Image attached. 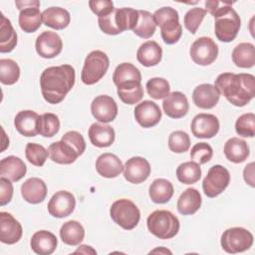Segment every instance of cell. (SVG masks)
I'll return each mask as SVG.
<instances>
[{"mask_svg": "<svg viewBox=\"0 0 255 255\" xmlns=\"http://www.w3.org/2000/svg\"><path fill=\"white\" fill-rule=\"evenodd\" d=\"M75 69L68 64L45 69L40 77V88L46 102L52 105L61 103L75 85Z\"/></svg>", "mask_w": 255, "mask_h": 255, "instance_id": "1", "label": "cell"}, {"mask_svg": "<svg viewBox=\"0 0 255 255\" xmlns=\"http://www.w3.org/2000/svg\"><path fill=\"white\" fill-rule=\"evenodd\" d=\"M214 86L236 107L246 106L255 96V77L251 74L222 73L216 78Z\"/></svg>", "mask_w": 255, "mask_h": 255, "instance_id": "2", "label": "cell"}, {"mask_svg": "<svg viewBox=\"0 0 255 255\" xmlns=\"http://www.w3.org/2000/svg\"><path fill=\"white\" fill-rule=\"evenodd\" d=\"M233 2L205 1V11H208L215 19L214 33L216 38L224 43L233 41L240 29L241 20L237 12L232 8Z\"/></svg>", "mask_w": 255, "mask_h": 255, "instance_id": "3", "label": "cell"}, {"mask_svg": "<svg viewBox=\"0 0 255 255\" xmlns=\"http://www.w3.org/2000/svg\"><path fill=\"white\" fill-rule=\"evenodd\" d=\"M114 84L121 101L127 105H134L143 97L140 71L130 63H122L114 71Z\"/></svg>", "mask_w": 255, "mask_h": 255, "instance_id": "4", "label": "cell"}, {"mask_svg": "<svg viewBox=\"0 0 255 255\" xmlns=\"http://www.w3.org/2000/svg\"><path fill=\"white\" fill-rule=\"evenodd\" d=\"M138 20V10L132 8H114L112 12L98 17L100 29L108 35H118L126 30H133Z\"/></svg>", "mask_w": 255, "mask_h": 255, "instance_id": "5", "label": "cell"}, {"mask_svg": "<svg viewBox=\"0 0 255 255\" xmlns=\"http://www.w3.org/2000/svg\"><path fill=\"white\" fill-rule=\"evenodd\" d=\"M152 15L156 26L160 28V35L163 42L167 45L176 43L182 35L178 12L174 8L167 6L157 9Z\"/></svg>", "mask_w": 255, "mask_h": 255, "instance_id": "6", "label": "cell"}, {"mask_svg": "<svg viewBox=\"0 0 255 255\" xmlns=\"http://www.w3.org/2000/svg\"><path fill=\"white\" fill-rule=\"evenodd\" d=\"M148 231L159 239H171L179 231L178 218L168 210H155L146 219Z\"/></svg>", "mask_w": 255, "mask_h": 255, "instance_id": "7", "label": "cell"}, {"mask_svg": "<svg viewBox=\"0 0 255 255\" xmlns=\"http://www.w3.org/2000/svg\"><path fill=\"white\" fill-rule=\"evenodd\" d=\"M110 66L108 55L100 50L92 51L85 59L81 80L86 85L98 83L107 73Z\"/></svg>", "mask_w": 255, "mask_h": 255, "instance_id": "8", "label": "cell"}, {"mask_svg": "<svg viewBox=\"0 0 255 255\" xmlns=\"http://www.w3.org/2000/svg\"><path fill=\"white\" fill-rule=\"evenodd\" d=\"M110 215L115 223L126 230L133 229L140 219L138 207L131 200L126 198L119 199L112 204Z\"/></svg>", "mask_w": 255, "mask_h": 255, "instance_id": "9", "label": "cell"}, {"mask_svg": "<svg viewBox=\"0 0 255 255\" xmlns=\"http://www.w3.org/2000/svg\"><path fill=\"white\" fill-rule=\"evenodd\" d=\"M220 243L225 252L231 254L240 253L252 246L253 235L243 227H231L222 233Z\"/></svg>", "mask_w": 255, "mask_h": 255, "instance_id": "10", "label": "cell"}, {"mask_svg": "<svg viewBox=\"0 0 255 255\" xmlns=\"http://www.w3.org/2000/svg\"><path fill=\"white\" fill-rule=\"evenodd\" d=\"M230 182L229 171L220 164L211 166L202 181V189L207 197L213 198L221 194Z\"/></svg>", "mask_w": 255, "mask_h": 255, "instance_id": "11", "label": "cell"}, {"mask_svg": "<svg viewBox=\"0 0 255 255\" xmlns=\"http://www.w3.org/2000/svg\"><path fill=\"white\" fill-rule=\"evenodd\" d=\"M16 6L20 10L19 26L26 33L36 32L42 24V13L39 10L40 2L33 1H15Z\"/></svg>", "mask_w": 255, "mask_h": 255, "instance_id": "12", "label": "cell"}, {"mask_svg": "<svg viewBox=\"0 0 255 255\" xmlns=\"http://www.w3.org/2000/svg\"><path fill=\"white\" fill-rule=\"evenodd\" d=\"M189 55L195 64L208 66L216 60L218 46L210 37H200L192 43Z\"/></svg>", "mask_w": 255, "mask_h": 255, "instance_id": "13", "label": "cell"}, {"mask_svg": "<svg viewBox=\"0 0 255 255\" xmlns=\"http://www.w3.org/2000/svg\"><path fill=\"white\" fill-rule=\"evenodd\" d=\"M37 54L44 59H52L58 56L63 49L61 37L53 31H44L35 42Z\"/></svg>", "mask_w": 255, "mask_h": 255, "instance_id": "14", "label": "cell"}, {"mask_svg": "<svg viewBox=\"0 0 255 255\" xmlns=\"http://www.w3.org/2000/svg\"><path fill=\"white\" fill-rule=\"evenodd\" d=\"M48 212L53 217L64 218L72 214L76 207L75 196L66 190L57 191L48 202Z\"/></svg>", "mask_w": 255, "mask_h": 255, "instance_id": "15", "label": "cell"}, {"mask_svg": "<svg viewBox=\"0 0 255 255\" xmlns=\"http://www.w3.org/2000/svg\"><path fill=\"white\" fill-rule=\"evenodd\" d=\"M219 121L212 114H198L191 122V132L198 138H211L219 131Z\"/></svg>", "mask_w": 255, "mask_h": 255, "instance_id": "16", "label": "cell"}, {"mask_svg": "<svg viewBox=\"0 0 255 255\" xmlns=\"http://www.w3.org/2000/svg\"><path fill=\"white\" fill-rule=\"evenodd\" d=\"M91 112L93 117L99 122L104 124L111 123L118 115V105L112 97L100 95L93 100Z\"/></svg>", "mask_w": 255, "mask_h": 255, "instance_id": "17", "label": "cell"}, {"mask_svg": "<svg viewBox=\"0 0 255 255\" xmlns=\"http://www.w3.org/2000/svg\"><path fill=\"white\" fill-rule=\"evenodd\" d=\"M149 174V162L141 156H133L128 159L124 165V176L130 183H141L148 178Z\"/></svg>", "mask_w": 255, "mask_h": 255, "instance_id": "18", "label": "cell"}, {"mask_svg": "<svg viewBox=\"0 0 255 255\" xmlns=\"http://www.w3.org/2000/svg\"><path fill=\"white\" fill-rule=\"evenodd\" d=\"M134 119L142 128H152L161 120V111L152 101H143L134 108Z\"/></svg>", "mask_w": 255, "mask_h": 255, "instance_id": "19", "label": "cell"}, {"mask_svg": "<svg viewBox=\"0 0 255 255\" xmlns=\"http://www.w3.org/2000/svg\"><path fill=\"white\" fill-rule=\"evenodd\" d=\"M23 234V229L18 220L8 212H0V241L4 244L17 243Z\"/></svg>", "mask_w": 255, "mask_h": 255, "instance_id": "20", "label": "cell"}, {"mask_svg": "<svg viewBox=\"0 0 255 255\" xmlns=\"http://www.w3.org/2000/svg\"><path fill=\"white\" fill-rule=\"evenodd\" d=\"M162 109L165 115L171 119H180L186 116L189 104L186 96L181 92H172L164 98Z\"/></svg>", "mask_w": 255, "mask_h": 255, "instance_id": "21", "label": "cell"}, {"mask_svg": "<svg viewBox=\"0 0 255 255\" xmlns=\"http://www.w3.org/2000/svg\"><path fill=\"white\" fill-rule=\"evenodd\" d=\"M220 99V93L211 84L198 85L192 92L193 104L200 109L209 110L214 108Z\"/></svg>", "mask_w": 255, "mask_h": 255, "instance_id": "22", "label": "cell"}, {"mask_svg": "<svg viewBox=\"0 0 255 255\" xmlns=\"http://www.w3.org/2000/svg\"><path fill=\"white\" fill-rule=\"evenodd\" d=\"M48 151L51 160L59 164H71L80 156L73 145L62 139L51 143Z\"/></svg>", "mask_w": 255, "mask_h": 255, "instance_id": "23", "label": "cell"}, {"mask_svg": "<svg viewBox=\"0 0 255 255\" xmlns=\"http://www.w3.org/2000/svg\"><path fill=\"white\" fill-rule=\"evenodd\" d=\"M96 169L103 177L115 178L124 170V165L119 156L111 152H105L97 158Z\"/></svg>", "mask_w": 255, "mask_h": 255, "instance_id": "24", "label": "cell"}, {"mask_svg": "<svg viewBox=\"0 0 255 255\" xmlns=\"http://www.w3.org/2000/svg\"><path fill=\"white\" fill-rule=\"evenodd\" d=\"M21 194L27 202L31 204H38L47 196V185L41 178H28L21 185Z\"/></svg>", "mask_w": 255, "mask_h": 255, "instance_id": "25", "label": "cell"}, {"mask_svg": "<svg viewBox=\"0 0 255 255\" xmlns=\"http://www.w3.org/2000/svg\"><path fill=\"white\" fill-rule=\"evenodd\" d=\"M40 116L31 110L19 112L14 119V126L19 133L24 136H35L38 131V121Z\"/></svg>", "mask_w": 255, "mask_h": 255, "instance_id": "26", "label": "cell"}, {"mask_svg": "<svg viewBox=\"0 0 255 255\" xmlns=\"http://www.w3.org/2000/svg\"><path fill=\"white\" fill-rule=\"evenodd\" d=\"M27 167L24 161L15 155L4 157L0 161V175L11 181H19L26 174Z\"/></svg>", "mask_w": 255, "mask_h": 255, "instance_id": "27", "label": "cell"}, {"mask_svg": "<svg viewBox=\"0 0 255 255\" xmlns=\"http://www.w3.org/2000/svg\"><path fill=\"white\" fill-rule=\"evenodd\" d=\"M57 237L50 231L40 230L32 235L30 246L31 249L39 255H50L57 248Z\"/></svg>", "mask_w": 255, "mask_h": 255, "instance_id": "28", "label": "cell"}, {"mask_svg": "<svg viewBox=\"0 0 255 255\" xmlns=\"http://www.w3.org/2000/svg\"><path fill=\"white\" fill-rule=\"evenodd\" d=\"M88 135L93 145L108 147L114 143L116 133L111 126L95 123L89 128Z\"/></svg>", "mask_w": 255, "mask_h": 255, "instance_id": "29", "label": "cell"}, {"mask_svg": "<svg viewBox=\"0 0 255 255\" xmlns=\"http://www.w3.org/2000/svg\"><path fill=\"white\" fill-rule=\"evenodd\" d=\"M162 58V49L155 41H146L139 46L136 52L137 61L144 67H152L159 64Z\"/></svg>", "mask_w": 255, "mask_h": 255, "instance_id": "30", "label": "cell"}, {"mask_svg": "<svg viewBox=\"0 0 255 255\" xmlns=\"http://www.w3.org/2000/svg\"><path fill=\"white\" fill-rule=\"evenodd\" d=\"M43 23L52 29L63 30L70 24V13L61 7H50L42 12Z\"/></svg>", "mask_w": 255, "mask_h": 255, "instance_id": "31", "label": "cell"}, {"mask_svg": "<svg viewBox=\"0 0 255 255\" xmlns=\"http://www.w3.org/2000/svg\"><path fill=\"white\" fill-rule=\"evenodd\" d=\"M201 195L199 191L193 187L185 189L177 200V210L182 215H192L201 206Z\"/></svg>", "mask_w": 255, "mask_h": 255, "instance_id": "32", "label": "cell"}, {"mask_svg": "<svg viewBox=\"0 0 255 255\" xmlns=\"http://www.w3.org/2000/svg\"><path fill=\"white\" fill-rule=\"evenodd\" d=\"M224 154L228 160L234 163H241L249 156V146L244 139L231 137L224 144Z\"/></svg>", "mask_w": 255, "mask_h": 255, "instance_id": "33", "label": "cell"}, {"mask_svg": "<svg viewBox=\"0 0 255 255\" xmlns=\"http://www.w3.org/2000/svg\"><path fill=\"white\" fill-rule=\"evenodd\" d=\"M173 185L165 178L154 179L148 188L150 199L157 204H163L170 200L173 195Z\"/></svg>", "mask_w": 255, "mask_h": 255, "instance_id": "34", "label": "cell"}, {"mask_svg": "<svg viewBox=\"0 0 255 255\" xmlns=\"http://www.w3.org/2000/svg\"><path fill=\"white\" fill-rule=\"evenodd\" d=\"M232 61L239 68H252L255 65V47L252 43H240L232 51Z\"/></svg>", "mask_w": 255, "mask_h": 255, "instance_id": "35", "label": "cell"}, {"mask_svg": "<svg viewBox=\"0 0 255 255\" xmlns=\"http://www.w3.org/2000/svg\"><path fill=\"white\" fill-rule=\"evenodd\" d=\"M60 237L65 244L76 246L84 240L85 229L80 222L76 220H70L61 226Z\"/></svg>", "mask_w": 255, "mask_h": 255, "instance_id": "36", "label": "cell"}, {"mask_svg": "<svg viewBox=\"0 0 255 255\" xmlns=\"http://www.w3.org/2000/svg\"><path fill=\"white\" fill-rule=\"evenodd\" d=\"M0 52L9 53L17 45V33L11 22L2 13L0 14Z\"/></svg>", "mask_w": 255, "mask_h": 255, "instance_id": "37", "label": "cell"}, {"mask_svg": "<svg viewBox=\"0 0 255 255\" xmlns=\"http://www.w3.org/2000/svg\"><path fill=\"white\" fill-rule=\"evenodd\" d=\"M156 29L153 15L146 10H138V20L132 30L133 33L143 39L150 38Z\"/></svg>", "mask_w": 255, "mask_h": 255, "instance_id": "38", "label": "cell"}, {"mask_svg": "<svg viewBox=\"0 0 255 255\" xmlns=\"http://www.w3.org/2000/svg\"><path fill=\"white\" fill-rule=\"evenodd\" d=\"M177 179L183 184H193L201 177V168L195 161H186L176 168Z\"/></svg>", "mask_w": 255, "mask_h": 255, "instance_id": "39", "label": "cell"}, {"mask_svg": "<svg viewBox=\"0 0 255 255\" xmlns=\"http://www.w3.org/2000/svg\"><path fill=\"white\" fill-rule=\"evenodd\" d=\"M60 129L59 118L52 113H45L38 121V131L44 137H52Z\"/></svg>", "mask_w": 255, "mask_h": 255, "instance_id": "40", "label": "cell"}, {"mask_svg": "<svg viewBox=\"0 0 255 255\" xmlns=\"http://www.w3.org/2000/svg\"><path fill=\"white\" fill-rule=\"evenodd\" d=\"M20 77L18 64L11 59L0 60V81L4 85L15 84Z\"/></svg>", "mask_w": 255, "mask_h": 255, "instance_id": "41", "label": "cell"}, {"mask_svg": "<svg viewBox=\"0 0 255 255\" xmlns=\"http://www.w3.org/2000/svg\"><path fill=\"white\" fill-rule=\"evenodd\" d=\"M146 92L154 100L164 99L169 95L170 87L167 80L163 78H151L146 82Z\"/></svg>", "mask_w": 255, "mask_h": 255, "instance_id": "42", "label": "cell"}, {"mask_svg": "<svg viewBox=\"0 0 255 255\" xmlns=\"http://www.w3.org/2000/svg\"><path fill=\"white\" fill-rule=\"evenodd\" d=\"M25 155L28 161L33 165L42 166L48 158L49 151L41 144L28 142L25 148Z\"/></svg>", "mask_w": 255, "mask_h": 255, "instance_id": "43", "label": "cell"}, {"mask_svg": "<svg viewBox=\"0 0 255 255\" xmlns=\"http://www.w3.org/2000/svg\"><path fill=\"white\" fill-rule=\"evenodd\" d=\"M235 130L243 137H253L255 135V115L253 113L241 115L235 123Z\"/></svg>", "mask_w": 255, "mask_h": 255, "instance_id": "44", "label": "cell"}, {"mask_svg": "<svg viewBox=\"0 0 255 255\" xmlns=\"http://www.w3.org/2000/svg\"><path fill=\"white\" fill-rule=\"evenodd\" d=\"M168 147L172 152L182 153L189 149L190 138L187 132L183 130H175L168 137Z\"/></svg>", "mask_w": 255, "mask_h": 255, "instance_id": "45", "label": "cell"}, {"mask_svg": "<svg viewBox=\"0 0 255 255\" xmlns=\"http://www.w3.org/2000/svg\"><path fill=\"white\" fill-rule=\"evenodd\" d=\"M206 15V11L200 7H194L188 10L183 18L184 27L191 33L195 34L202 20Z\"/></svg>", "mask_w": 255, "mask_h": 255, "instance_id": "46", "label": "cell"}, {"mask_svg": "<svg viewBox=\"0 0 255 255\" xmlns=\"http://www.w3.org/2000/svg\"><path fill=\"white\" fill-rule=\"evenodd\" d=\"M213 155L212 147L206 142H198L194 144L190 151V158L198 164L208 162Z\"/></svg>", "mask_w": 255, "mask_h": 255, "instance_id": "47", "label": "cell"}, {"mask_svg": "<svg viewBox=\"0 0 255 255\" xmlns=\"http://www.w3.org/2000/svg\"><path fill=\"white\" fill-rule=\"evenodd\" d=\"M61 139L65 140V141L69 142L71 145H73L80 155H82L84 153V151L86 149V141L80 132H78L76 130L67 131L62 136Z\"/></svg>", "mask_w": 255, "mask_h": 255, "instance_id": "48", "label": "cell"}, {"mask_svg": "<svg viewBox=\"0 0 255 255\" xmlns=\"http://www.w3.org/2000/svg\"><path fill=\"white\" fill-rule=\"evenodd\" d=\"M89 6L98 17L107 15L114 10V3L110 0H92L89 1Z\"/></svg>", "mask_w": 255, "mask_h": 255, "instance_id": "49", "label": "cell"}, {"mask_svg": "<svg viewBox=\"0 0 255 255\" xmlns=\"http://www.w3.org/2000/svg\"><path fill=\"white\" fill-rule=\"evenodd\" d=\"M13 196V185L11 180L1 177L0 178V205L8 204Z\"/></svg>", "mask_w": 255, "mask_h": 255, "instance_id": "50", "label": "cell"}, {"mask_svg": "<svg viewBox=\"0 0 255 255\" xmlns=\"http://www.w3.org/2000/svg\"><path fill=\"white\" fill-rule=\"evenodd\" d=\"M243 177L247 184H249L251 187L255 186L254 183V162L248 163L244 170H243Z\"/></svg>", "mask_w": 255, "mask_h": 255, "instance_id": "51", "label": "cell"}, {"mask_svg": "<svg viewBox=\"0 0 255 255\" xmlns=\"http://www.w3.org/2000/svg\"><path fill=\"white\" fill-rule=\"evenodd\" d=\"M76 253H83V254H97L96 250H94L91 246H88V245H81L75 252L74 254Z\"/></svg>", "mask_w": 255, "mask_h": 255, "instance_id": "52", "label": "cell"}, {"mask_svg": "<svg viewBox=\"0 0 255 255\" xmlns=\"http://www.w3.org/2000/svg\"><path fill=\"white\" fill-rule=\"evenodd\" d=\"M156 252H159V253H168V254H171V252L165 248H157V249H154L152 251H150V253H156Z\"/></svg>", "mask_w": 255, "mask_h": 255, "instance_id": "53", "label": "cell"}]
</instances>
